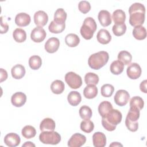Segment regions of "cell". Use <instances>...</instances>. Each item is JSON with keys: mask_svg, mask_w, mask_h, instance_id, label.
<instances>
[{"mask_svg": "<svg viewBox=\"0 0 147 147\" xmlns=\"http://www.w3.org/2000/svg\"><path fill=\"white\" fill-rule=\"evenodd\" d=\"M129 23L131 26L135 27L144 24L145 7L143 4L138 2L133 3L129 9Z\"/></svg>", "mask_w": 147, "mask_h": 147, "instance_id": "cell-1", "label": "cell"}, {"mask_svg": "<svg viewBox=\"0 0 147 147\" xmlns=\"http://www.w3.org/2000/svg\"><path fill=\"white\" fill-rule=\"evenodd\" d=\"M122 118L121 111L117 109H113L106 117H102V126L107 131H113L116 129V126L121 122Z\"/></svg>", "mask_w": 147, "mask_h": 147, "instance_id": "cell-2", "label": "cell"}, {"mask_svg": "<svg viewBox=\"0 0 147 147\" xmlns=\"http://www.w3.org/2000/svg\"><path fill=\"white\" fill-rule=\"evenodd\" d=\"M109 55L106 51H99L92 54L88 58V64L94 69H99L109 61Z\"/></svg>", "mask_w": 147, "mask_h": 147, "instance_id": "cell-3", "label": "cell"}, {"mask_svg": "<svg viewBox=\"0 0 147 147\" xmlns=\"http://www.w3.org/2000/svg\"><path fill=\"white\" fill-rule=\"evenodd\" d=\"M97 25L94 19L91 17H87L80 28V34L86 40H90L96 31Z\"/></svg>", "mask_w": 147, "mask_h": 147, "instance_id": "cell-4", "label": "cell"}, {"mask_svg": "<svg viewBox=\"0 0 147 147\" xmlns=\"http://www.w3.org/2000/svg\"><path fill=\"white\" fill-rule=\"evenodd\" d=\"M40 141L44 144L56 145L61 141V136L56 131H42L39 136Z\"/></svg>", "mask_w": 147, "mask_h": 147, "instance_id": "cell-5", "label": "cell"}, {"mask_svg": "<svg viewBox=\"0 0 147 147\" xmlns=\"http://www.w3.org/2000/svg\"><path fill=\"white\" fill-rule=\"evenodd\" d=\"M65 80L69 87L77 89L82 84V78L74 72H67L65 75Z\"/></svg>", "mask_w": 147, "mask_h": 147, "instance_id": "cell-6", "label": "cell"}, {"mask_svg": "<svg viewBox=\"0 0 147 147\" xmlns=\"http://www.w3.org/2000/svg\"><path fill=\"white\" fill-rule=\"evenodd\" d=\"M130 95L129 92L125 90H118L114 97V100L116 105L119 106H125L129 102Z\"/></svg>", "mask_w": 147, "mask_h": 147, "instance_id": "cell-7", "label": "cell"}, {"mask_svg": "<svg viewBox=\"0 0 147 147\" xmlns=\"http://www.w3.org/2000/svg\"><path fill=\"white\" fill-rule=\"evenodd\" d=\"M142 69L140 65L136 63L129 64L126 69L127 76L131 79H137L141 75Z\"/></svg>", "mask_w": 147, "mask_h": 147, "instance_id": "cell-8", "label": "cell"}, {"mask_svg": "<svg viewBox=\"0 0 147 147\" xmlns=\"http://www.w3.org/2000/svg\"><path fill=\"white\" fill-rule=\"evenodd\" d=\"M86 141V137L80 133L74 134L68 141V146L70 147H80Z\"/></svg>", "mask_w": 147, "mask_h": 147, "instance_id": "cell-9", "label": "cell"}, {"mask_svg": "<svg viewBox=\"0 0 147 147\" xmlns=\"http://www.w3.org/2000/svg\"><path fill=\"white\" fill-rule=\"evenodd\" d=\"M47 36L45 30L40 26L34 28L31 32L30 38L35 42H41Z\"/></svg>", "mask_w": 147, "mask_h": 147, "instance_id": "cell-10", "label": "cell"}, {"mask_svg": "<svg viewBox=\"0 0 147 147\" xmlns=\"http://www.w3.org/2000/svg\"><path fill=\"white\" fill-rule=\"evenodd\" d=\"M59 46V40L56 37H51L46 41L44 48L47 52L53 53L57 51Z\"/></svg>", "mask_w": 147, "mask_h": 147, "instance_id": "cell-11", "label": "cell"}, {"mask_svg": "<svg viewBox=\"0 0 147 147\" xmlns=\"http://www.w3.org/2000/svg\"><path fill=\"white\" fill-rule=\"evenodd\" d=\"M48 21V16L47 14L42 11L38 10L34 14V24L40 27L45 26Z\"/></svg>", "mask_w": 147, "mask_h": 147, "instance_id": "cell-12", "label": "cell"}, {"mask_svg": "<svg viewBox=\"0 0 147 147\" xmlns=\"http://www.w3.org/2000/svg\"><path fill=\"white\" fill-rule=\"evenodd\" d=\"M21 142L20 136L14 133H10L6 134L4 138L5 144L9 147H16Z\"/></svg>", "mask_w": 147, "mask_h": 147, "instance_id": "cell-13", "label": "cell"}, {"mask_svg": "<svg viewBox=\"0 0 147 147\" xmlns=\"http://www.w3.org/2000/svg\"><path fill=\"white\" fill-rule=\"evenodd\" d=\"M26 101V95L22 92H17L13 94L11 98L12 105L16 107H20L22 106Z\"/></svg>", "mask_w": 147, "mask_h": 147, "instance_id": "cell-14", "label": "cell"}, {"mask_svg": "<svg viewBox=\"0 0 147 147\" xmlns=\"http://www.w3.org/2000/svg\"><path fill=\"white\" fill-rule=\"evenodd\" d=\"M31 21L30 16L26 13H20L15 17V23L18 26H26L28 25Z\"/></svg>", "mask_w": 147, "mask_h": 147, "instance_id": "cell-15", "label": "cell"}, {"mask_svg": "<svg viewBox=\"0 0 147 147\" xmlns=\"http://www.w3.org/2000/svg\"><path fill=\"white\" fill-rule=\"evenodd\" d=\"M99 21L102 26H107L111 24V17L110 12L106 10H102L98 13Z\"/></svg>", "mask_w": 147, "mask_h": 147, "instance_id": "cell-16", "label": "cell"}, {"mask_svg": "<svg viewBox=\"0 0 147 147\" xmlns=\"http://www.w3.org/2000/svg\"><path fill=\"white\" fill-rule=\"evenodd\" d=\"M92 142L95 147H104L106 144V137L104 133L98 131L92 136Z\"/></svg>", "mask_w": 147, "mask_h": 147, "instance_id": "cell-17", "label": "cell"}, {"mask_svg": "<svg viewBox=\"0 0 147 147\" xmlns=\"http://www.w3.org/2000/svg\"><path fill=\"white\" fill-rule=\"evenodd\" d=\"M96 38L99 43L102 44H107L111 40V36L107 30L101 29L97 33Z\"/></svg>", "mask_w": 147, "mask_h": 147, "instance_id": "cell-18", "label": "cell"}, {"mask_svg": "<svg viewBox=\"0 0 147 147\" xmlns=\"http://www.w3.org/2000/svg\"><path fill=\"white\" fill-rule=\"evenodd\" d=\"M55 122L50 118H44L40 123V129L41 131H53L55 129Z\"/></svg>", "mask_w": 147, "mask_h": 147, "instance_id": "cell-19", "label": "cell"}, {"mask_svg": "<svg viewBox=\"0 0 147 147\" xmlns=\"http://www.w3.org/2000/svg\"><path fill=\"white\" fill-rule=\"evenodd\" d=\"M113 109L111 103L107 100L102 102L98 106V112L102 117H106Z\"/></svg>", "mask_w": 147, "mask_h": 147, "instance_id": "cell-20", "label": "cell"}, {"mask_svg": "<svg viewBox=\"0 0 147 147\" xmlns=\"http://www.w3.org/2000/svg\"><path fill=\"white\" fill-rule=\"evenodd\" d=\"M12 77L16 79L22 78L25 74V68L21 64H16L13 66L11 69Z\"/></svg>", "mask_w": 147, "mask_h": 147, "instance_id": "cell-21", "label": "cell"}, {"mask_svg": "<svg viewBox=\"0 0 147 147\" xmlns=\"http://www.w3.org/2000/svg\"><path fill=\"white\" fill-rule=\"evenodd\" d=\"M112 18L115 24L120 25L124 24L126 20V14L125 11L121 9L115 10L112 15Z\"/></svg>", "mask_w": 147, "mask_h": 147, "instance_id": "cell-22", "label": "cell"}, {"mask_svg": "<svg viewBox=\"0 0 147 147\" xmlns=\"http://www.w3.org/2000/svg\"><path fill=\"white\" fill-rule=\"evenodd\" d=\"M67 100L71 106H76L80 103L82 100V96L80 94L78 91H72L68 94L67 96Z\"/></svg>", "mask_w": 147, "mask_h": 147, "instance_id": "cell-23", "label": "cell"}, {"mask_svg": "<svg viewBox=\"0 0 147 147\" xmlns=\"http://www.w3.org/2000/svg\"><path fill=\"white\" fill-rule=\"evenodd\" d=\"M98 90L95 85L88 84L83 90V95L87 99H92L96 96Z\"/></svg>", "mask_w": 147, "mask_h": 147, "instance_id": "cell-24", "label": "cell"}, {"mask_svg": "<svg viewBox=\"0 0 147 147\" xmlns=\"http://www.w3.org/2000/svg\"><path fill=\"white\" fill-rule=\"evenodd\" d=\"M67 13L63 8L57 9L54 14L53 21L58 24L62 25L65 24V21L67 19Z\"/></svg>", "mask_w": 147, "mask_h": 147, "instance_id": "cell-25", "label": "cell"}, {"mask_svg": "<svg viewBox=\"0 0 147 147\" xmlns=\"http://www.w3.org/2000/svg\"><path fill=\"white\" fill-rule=\"evenodd\" d=\"M133 35L137 40H144L146 37V29L142 25L135 26L133 30Z\"/></svg>", "mask_w": 147, "mask_h": 147, "instance_id": "cell-26", "label": "cell"}, {"mask_svg": "<svg viewBox=\"0 0 147 147\" xmlns=\"http://www.w3.org/2000/svg\"><path fill=\"white\" fill-rule=\"evenodd\" d=\"M65 88L64 83L60 80H55L51 84V90L53 94H60Z\"/></svg>", "mask_w": 147, "mask_h": 147, "instance_id": "cell-27", "label": "cell"}, {"mask_svg": "<svg viewBox=\"0 0 147 147\" xmlns=\"http://www.w3.org/2000/svg\"><path fill=\"white\" fill-rule=\"evenodd\" d=\"M65 44L69 47H75L80 42V38L74 33H69L65 37Z\"/></svg>", "mask_w": 147, "mask_h": 147, "instance_id": "cell-28", "label": "cell"}, {"mask_svg": "<svg viewBox=\"0 0 147 147\" xmlns=\"http://www.w3.org/2000/svg\"><path fill=\"white\" fill-rule=\"evenodd\" d=\"M124 69V64L119 60H115L110 65V69L111 72L114 75L121 74Z\"/></svg>", "mask_w": 147, "mask_h": 147, "instance_id": "cell-29", "label": "cell"}, {"mask_svg": "<svg viewBox=\"0 0 147 147\" xmlns=\"http://www.w3.org/2000/svg\"><path fill=\"white\" fill-rule=\"evenodd\" d=\"M14 40L17 42H23L26 39V32L21 28H17L13 32Z\"/></svg>", "mask_w": 147, "mask_h": 147, "instance_id": "cell-30", "label": "cell"}, {"mask_svg": "<svg viewBox=\"0 0 147 147\" xmlns=\"http://www.w3.org/2000/svg\"><path fill=\"white\" fill-rule=\"evenodd\" d=\"M42 64L41 57L37 55H33L29 59V65L30 68L33 70L39 69Z\"/></svg>", "mask_w": 147, "mask_h": 147, "instance_id": "cell-31", "label": "cell"}, {"mask_svg": "<svg viewBox=\"0 0 147 147\" xmlns=\"http://www.w3.org/2000/svg\"><path fill=\"white\" fill-rule=\"evenodd\" d=\"M22 136L27 139L33 138L36 134L35 128L30 125H26L23 127L21 131Z\"/></svg>", "mask_w": 147, "mask_h": 147, "instance_id": "cell-32", "label": "cell"}, {"mask_svg": "<svg viewBox=\"0 0 147 147\" xmlns=\"http://www.w3.org/2000/svg\"><path fill=\"white\" fill-rule=\"evenodd\" d=\"M118 60L121 61L124 65H128L132 60V56L129 52L122 51L118 55Z\"/></svg>", "mask_w": 147, "mask_h": 147, "instance_id": "cell-33", "label": "cell"}, {"mask_svg": "<svg viewBox=\"0 0 147 147\" xmlns=\"http://www.w3.org/2000/svg\"><path fill=\"white\" fill-rule=\"evenodd\" d=\"M130 107H134L141 110L144 105V102L142 98L138 96H135L131 98L130 100Z\"/></svg>", "mask_w": 147, "mask_h": 147, "instance_id": "cell-34", "label": "cell"}, {"mask_svg": "<svg viewBox=\"0 0 147 147\" xmlns=\"http://www.w3.org/2000/svg\"><path fill=\"white\" fill-rule=\"evenodd\" d=\"M99 76L93 72H88L84 76V82L87 85H96L99 82Z\"/></svg>", "mask_w": 147, "mask_h": 147, "instance_id": "cell-35", "label": "cell"}, {"mask_svg": "<svg viewBox=\"0 0 147 147\" xmlns=\"http://www.w3.org/2000/svg\"><path fill=\"white\" fill-rule=\"evenodd\" d=\"M65 28V24L60 25L55 22L54 21L51 22L49 26L48 29L50 32L52 33H61Z\"/></svg>", "mask_w": 147, "mask_h": 147, "instance_id": "cell-36", "label": "cell"}, {"mask_svg": "<svg viewBox=\"0 0 147 147\" xmlns=\"http://www.w3.org/2000/svg\"><path fill=\"white\" fill-rule=\"evenodd\" d=\"M80 117L83 119H90L92 115V110L91 108L86 105L82 106L79 109Z\"/></svg>", "mask_w": 147, "mask_h": 147, "instance_id": "cell-37", "label": "cell"}, {"mask_svg": "<svg viewBox=\"0 0 147 147\" xmlns=\"http://www.w3.org/2000/svg\"><path fill=\"white\" fill-rule=\"evenodd\" d=\"M81 130L87 133H91L94 128V123L90 119H84L80 123Z\"/></svg>", "mask_w": 147, "mask_h": 147, "instance_id": "cell-38", "label": "cell"}, {"mask_svg": "<svg viewBox=\"0 0 147 147\" xmlns=\"http://www.w3.org/2000/svg\"><path fill=\"white\" fill-rule=\"evenodd\" d=\"M114 91V87L110 84H105L100 88L101 95L104 97H110Z\"/></svg>", "mask_w": 147, "mask_h": 147, "instance_id": "cell-39", "label": "cell"}, {"mask_svg": "<svg viewBox=\"0 0 147 147\" xmlns=\"http://www.w3.org/2000/svg\"><path fill=\"white\" fill-rule=\"evenodd\" d=\"M140 110L134 107H130V109L127 113L126 118L131 121L136 122L140 118Z\"/></svg>", "mask_w": 147, "mask_h": 147, "instance_id": "cell-40", "label": "cell"}, {"mask_svg": "<svg viewBox=\"0 0 147 147\" xmlns=\"http://www.w3.org/2000/svg\"><path fill=\"white\" fill-rule=\"evenodd\" d=\"M112 30L114 35L117 36H121L126 32V25L125 23L120 25L114 24L113 26Z\"/></svg>", "mask_w": 147, "mask_h": 147, "instance_id": "cell-41", "label": "cell"}, {"mask_svg": "<svg viewBox=\"0 0 147 147\" xmlns=\"http://www.w3.org/2000/svg\"><path fill=\"white\" fill-rule=\"evenodd\" d=\"M78 8L80 11L83 14L87 13L91 9V5L87 1H82L79 3Z\"/></svg>", "mask_w": 147, "mask_h": 147, "instance_id": "cell-42", "label": "cell"}, {"mask_svg": "<svg viewBox=\"0 0 147 147\" xmlns=\"http://www.w3.org/2000/svg\"><path fill=\"white\" fill-rule=\"evenodd\" d=\"M125 125H126L127 128L131 131L134 132L138 130V121L133 122L126 118Z\"/></svg>", "mask_w": 147, "mask_h": 147, "instance_id": "cell-43", "label": "cell"}, {"mask_svg": "<svg viewBox=\"0 0 147 147\" xmlns=\"http://www.w3.org/2000/svg\"><path fill=\"white\" fill-rule=\"evenodd\" d=\"M9 29V25L7 23L3 22V17H1V33H6Z\"/></svg>", "mask_w": 147, "mask_h": 147, "instance_id": "cell-44", "label": "cell"}, {"mask_svg": "<svg viewBox=\"0 0 147 147\" xmlns=\"http://www.w3.org/2000/svg\"><path fill=\"white\" fill-rule=\"evenodd\" d=\"M7 78V73L5 69L3 68H1V80L0 82L2 83V82L6 80Z\"/></svg>", "mask_w": 147, "mask_h": 147, "instance_id": "cell-45", "label": "cell"}, {"mask_svg": "<svg viewBox=\"0 0 147 147\" xmlns=\"http://www.w3.org/2000/svg\"><path fill=\"white\" fill-rule=\"evenodd\" d=\"M146 84H147V80H144V81H142L140 85V90L144 92V93H146L147 92V90H146Z\"/></svg>", "mask_w": 147, "mask_h": 147, "instance_id": "cell-46", "label": "cell"}, {"mask_svg": "<svg viewBox=\"0 0 147 147\" xmlns=\"http://www.w3.org/2000/svg\"><path fill=\"white\" fill-rule=\"evenodd\" d=\"M22 147L23 146H26V147H29V146H33L34 147L35 146V144H34L33 143H32V142L30 141H28V142H25V144H24L22 146Z\"/></svg>", "mask_w": 147, "mask_h": 147, "instance_id": "cell-47", "label": "cell"}, {"mask_svg": "<svg viewBox=\"0 0 147 147\" xmlns=\"http://www.w3.org/2000/svg\"><path fill=\"white\" fill-rule=\"evenodd\" d=\"M110 146H123V145L118 142H114L110 144Z\"/></svg>", "mask_w": 147, "mask_h": 147, "instance_id": "cell-48", "label": "cell"}]
</instances>
